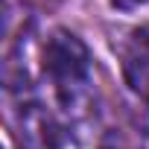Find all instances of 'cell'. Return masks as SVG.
I'll return each mask as SVG.
<instances>
[{"label":"cell","instance_id":"6da1fadb","mask_svg":"<svg viewBox=\"0 0 149 149\" xmlns=\"http://www.w3.org/2000/svg\"><path fill=\"white\" fill-rule=\"evenodd\" d=\"M44 73L64 108L76 105L91 85V53L67 29H56L44 44Z\"/></svg>","mask_w":149,"mask_h":149},{"label":"cell","instance_id":"3957f363","mask_svg":"<svg viewBox=\"0 0 149 149\" xmlns=\"http://www.w3.org/2000/svg\"><path fill=\"white\" fill-rule=\"evenodd\" d=\"M123 76L134 94L149 100V35L140 29L123 50Z\"/></svg>","mask_w":149,"mask_h":149},{"label":"cell","instance_id":"5b68a950","mask_svg":"<svg viewBox=\"0 0 149 149\" xmlns=\"http://www.w3.org/2000/svg\"><path fill=\"white\" fill-rule=\"evenodd\" d=\"M143 32H146V35H149V26H146V29H143Z\"/></svg>","mask_w":149,"mask_h":149},{"label":"cell","instance_id":"7a4b0ae2","mask_svg":"<svg viewBox=\"0 0 149 149\" xmlns=\"http://www.w3.org/2000/svg\"><path fill=\"white\" fill-rule=\"evenodd\" d=\"M24 137L29 149H67L64 129L38 105H26L24 111Z\"/></svg>","mask_w":149,"mask_h":149},{"label":"cell","instance_id":"277c9868","mask_svg":"<svg viewBox=\"0 0 149 149\" xmlns=\"http://www.w3.org/2000/svg\"><path fill=\"white\" fill-rule=\"evenodd\" d=\"M149 0H111V6H117V9H140V6H146Z\"/></svg>","mask_w":149,"mask_h":149}]
</instances>
